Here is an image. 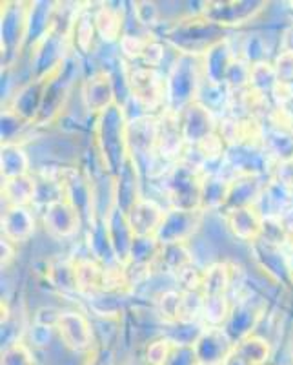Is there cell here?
Returning <instances> with one entry per match:
<instances>
[{
  "mask_svg": "<svg viewBox=\"0 0 293 365\" xmlns=\"http://www.w3.org/2000/svg\"><path fill=\"white\" fill-rule=\"evenodd\" d=\"M68 41L70 37L51 29L50 34L31 48V79L48 81L63 68L68 58Z\"/></svg>",
  "mask_w": 293,
  "mask_h": 365,
  "instance_id": "cell-7",
  "label": "cell"
},
{
  "mask_svg": "<svg viewBox=\"0 0 293 365\" xmlns=\"http://www.w3.org/2000/svg\"><path fill=\"white\" fill-rule=\"evenodd\" d=\"M204 331L206 325L201 322H174V324H162L161 336L168 338L175 347H195Z\"/></svg>",
  "mask_w": 293,
  "mask_h": 365,
  "instance_id": "cell-38",
  "label": "cell"
},
{
  "mask_svg": "<svg viewBox=\"0 0 293 365\" xmlns=\"http://www.w3.org/2000/svg\"><path fill=\"white\" fill-rule=\"evenodd\" d=\"M28 126V123L21 119L17 113L6 108L2 112V143H17L15 137Z\"/></svg>",
  "mask_w": 293,
  "mask_h": 365,
  "instance_id": "cell-48",
  "label": "cell"
},
{
  "mask_svg": "<svg viewBox=\"0 0 293 365\" xmlns=\"http://www.w3.org/2000/svg\"><path fill=\"white\" fill-rule=\"evenodd\" d=\"M35 232V216L29 207H8L2 214V237L13 245L26 243Z\"/></svg>",
  "mask_w": 293,
  "mask_h": 365,
  "instance_id": "cell-27",
  "label": "cell"
},
{
  "mask_svg": "<svg viewBox=\"0 0 293 365\" xmlns=\"http://www.w3.org/2000/svg\"><path fill=\"white\" fill-rule=\"evenodd\" d=\"M48 278L63 292H79L75 282V259H55L48 265Z\"/></svg>",
  "mask_w": 293,
  "mask_h": 365,
  "instance_id": "cell-44",
  "label": "cell"
},
{
  "mask_svg": "<svg viewBox=\"0 0 293 365\" xmlns=\"http://www.w3.org/2000/svg\"><path fill=\"white\" fill-rule=\"evenodd\" d=\"M175 278L181 285V291H201V287H203V269L191 263L186 269H182Z\"/></svg>",
  "mask_w": 293,
  "mask_h": 365,
  "instance_id": "cell-49",
  "label": "cell"
},
{
  "mask_svg": "<svg viewBox=\"0 0 293 365\" xmlns=\"http://www.w3.org/2000/svg\"><path fill=\"white\" fill-rule=\"evenodd\" d=\"M206 212L201 208L188 210V208H168L157 232V240L161 245L168 243H190L198 236L204 225Z\"/></svg>",
  "mask_w": 293,
  "mask_h": 365,
  "instance_id": "cell-6",
  "label": "cell"
},
{
  "mask_svg": "<svg viewBox=\"0 0 293 365\" xmlns=\"http://www.w3.org/2000/svg\"><path fill=\"white\" fill-rule=\"evenodd\" d=\"M231 307H233V302H231L228 294L204 296V307L201 322L206 327H224V324L230 318Z\"/></svg>",
  "mask_w": 293,
  "mask_h": 365,
  "instance_id": "cell-42",
  "label": "cell"
},
{
  "mask_svg": "<svg viewBox=\"0 0 293 365\" xmlns=\"http://www.w3.org/2000/svg\"><path fill=\"white\" fill-rule=\"evenodd\" d=\"M168 365H201L193 347H174Z\"/></svg>",
  "mask_w": 293,
  "mask_h": 365,
  "instance_id": "cell-52",
  "label": "cell"
},
{
  "mask_svg": "<svg viewBox=\"0 0 293 365\" xmlns=\"http://www.w3.org/2000/svg\"><path fill=\"white\" fill-rule=\"evenodd\" d=\"M235 354L248 365H268L272 358V344L259 334L244 338L235 345Z\"/></svg>",
  "mask_w": 293,
  "mask_h": 365,
  "instance_id": "cell-39",
  "label": "cell"
},
{
  "mask_svg": "<svg viewBox=\"0 0 293 365\" xmlns=\"http://www.w3.org/2000/svg\"><path fill=\"white\" fill-rule=\"evenodd\" d=\"M265 312L266 305L262 302H259V299L252 298V296L240 298L239 302L233 303L230 318H228L223 329L226 331L230 340L237 345L244 338L255 334V329L259 327Z\"/></svg>",
  "mask_w": 293,
  "mask_h": 365,
  "instance_id": "cell-11",
  "label": "cell"
},
{
  "mask_svg": "<svg viewBox=\"0 0 293 365\" xmlns=\"http://www.w3.org/2000/svg\"><path fill=\"white\" fill-rule=\"evenodd\" d=\"M141 172H139L135 163L132 161V158L124 163V166L115 175L117 208L124 212V214L141 197Z\"/></svg>",
  "mask_w": 293,
  "mask_h": 365,
  "instance_id": "cell-28",
  "label": "cell"
},
{
  "mask_svg": "<svg viewBox=\"0 0 293 365\" xmlns=\"http://www.w3.org/2000/svg\"><path fill=\"white\" fill-rule=\"evenodd\" d=\"M93 19H95L97 37L104 44H119V41L124 35V13H122V9H115L110 4H104L93 11Z\"/></svg>",
  "mask_w": 293,
  "mask_h": 365,
  "instance_id": "cell-30",
  "label": "cell"
},
{
  "mask_svg": "<svg viewBox=\"0 0 293 365\" xmlns=\"http://www.w3.org/2000/svg\"><path fill=\"white\" fill-rule=\"evenodd\" d=\"M195 103L203 104L204 108L210 110L211 113H223L230 110L231 103V90L226 84H213L204 81Z\"/></svg>",
  "mask_w": 293,
  "mask_h": 365,
  "instance_id": "cell-41",
  "label": "cell"
},
{
  "mask_svg": "<svg viewBox=\"0 0 293 365\" xmlns=\"http://www.w3.org/2000/svg\"><path fill=\"white\" fill-rule=\"evenodd\" d=\"M255 208L265 220H279L293 208V188L270 178V181H266L265 190L260 194Z\"/></svg>",
  "mask_w": 293,
  "mask_h": 365,
  "instance_id": "cell-22",
  "label": "cell"
},
{
  "mask_svg": "<svg viewBox=\"0 0 293 365\" xmlns=\"http://www.w3.org/2000/svg\"><path fill=\"white\" fill-rule=\"evenodd\" d=\"M175 345L164 336H159L148 344L144 351V364L146 365H168Z\"/></svg>",
  "mask_w": 293,
  "mask_h": 365,
  "instance_id": "cell-46",
  "label": "cell"
},
{
  "mask_svg": "<svg viewBox=\"0 0 293 365\" xmlns=\"http://www.w3.org/2000/svg\"><path fill=\"white\" fill-rule=\"evenodd\" d=\"M2 365H35L31 347L21 340L11 341L2 351Z\"/></svg>",
  "mask_w": 293,
  "mask_h": 365,
  "instance_id": "cell-47",
  "label": "cell"
},
{
  "mask_svg": "<svg viewBox=\"0 0 293 365\" xmlns=\"http://www.w3.org/2000/svg\"><path fill=\"white\" fill-rule=\"evenodd\" d=\"M46 84H48V81L44 79L26 81L22 86H18V90L15 91V96H11L9 104L6 108L11 110L13 113H17L28 125H35L38 115H41Z\"/></svg>",
  "mask_w": 293,
  "mask_h": 365,
  "instance_id": "cell-17",
  "label": "cell"
},
{
  "mask_svg": "<svg viewBox=\"0 0 293 365\" xmlns=\"http://www.w3.org/2000/svg\"><path fill=\"white\" fill-rule=\"evenodd\" d=\"M262 146L265 150L279 161H286V159H293V130L282 125L281 120L275 119V115L262 123Z\"/></svg>",
  "mask_w": 293,
  "mask_h": 365,
  "instance_id": "cell-24",
  "label": "cell"
},
{
  "mask_svg": "<svg viewBox=\"0 0 293 365\" xmlns=\"http://www.w3.org/2000/svg\"><path fill=\"white\" fill-rule=\"evenodd\" d=\"M2 35V53L6 55V66L17 58L26 44V26H28V4L26 2H6L0 19Z\"/></svg>",
  "mask_w": 293,
  "mask_h": 365,
  "instance_id": "cell-9",
  "label": "cell"
},
{
  "mask_svg": "<svg viewBox=\"0 0 293 365\" xmlns=\"http://www.w3.org/2000/svg\"><path fill=\"white\" fill-rule=\"evenodd\" d=\"M191 263H193V256L188 243H168L161 247V254L153 265V270L157 269L161 272L177 276L182 269H186Z\"/></svg>",
  "mask_w": 293,
  "mask_h": 365,
  "instance_id": "cell-35",
  "label": "cell"
},
{
  "mask_svg": "<svg viewBox=\"0 0 293 365\" xmlns=\"http://www.w3.org/2000/svg\"><path fill=\"white\" fill-rule=\"evenodd\" d=\"M55 332L57 329L53 327H46V325L41 324H31L28 329V336H29V345H33V347H48V345L53 344Z\"/></svg>",
  "mask_w": 293,
  "mask_h": 365,
  "instance_id": "cell-50",
  "label": "cell"
},
{
  "mask_svg": "<svg viewBox=\"0 0 293 365\" xmlns=\"http://www.w3.org/2000/svg\"><path fill=\"white\" fill-rule=\"evenodd\" d=\"M15 247L11 241L2 237V267H8L11 263V259L15 257Z\"/></svg>",
  "mask_w": 293,
  "mask_h": 365,
  "instance_id": "cell-54",
  "label": "cell"
},
{
  "mask_svg": "<svg viewBox=\"0 0 293 365\" xmlns=\"http://www.w3.org/2000/svg\"><path fill=\"white\" fill-rule=\"evenodd\" d=\"M223 365H248V364H246L244 360H240V358L235 354V351H233V353L226 358V361H224Z\"/></svg>",
  "mask_w": 293,
  "mask_h": 365,
  "instance_id": "cell-56",
  "label": "cell"
},
{
  "mask_svg": "<svg viewBox=\"0 0 293 365\" xmlns=\"http://www.w3.org/2000/svg\"><path fill=\"white\" fill-rule=\"evenodd\" d=\"M166 210L151 197L141 195L137 203L126 212L128 223L135 236H157Z\"/></svg>",
  "mask_w": 293,
  "mask_h": 365,
  "instance_id": "cell-20",
  "label": "cell"
},
{
  "mask_svg": "<svg viewBox=\"0 0 293 365\" xmlns=\"http://www.w3.org/2000/svg\"><path fill=\"white\" fill-rule=\"evenodd\" d=\"M179 117H181L182 135H184L186 146H197L206 137L217 133V128H219L213 113L198 103L190 104L188 108L179 113Z\"/></svg>",
  "mask_w": 293,
  "mask_h": 365,
  "instance_id": "cell-18",
  "label": "cell"
},
{
  "mask_svg": "<svg viewBox=\"0 0 293 365\" xmlns=\"http://www.w3.org/2000/svg\"><path fill=\"white\" fill-rule=\"evenodd\" d=\"M161 241L155 236H135L133 237L132 250H129L128 263L153 267L157 262L159 254H161Z\"/></svg>",
  "mask_w": 293,
  "mask_h": 365,
  "instance_id": "cell-43",
  "label": "cell"
},
{
  "mask_svg": "<svg viewBox=\"0 0 293 365\" xmlns=\"http://www.w3.org/2000/svg\"><path fill=\"white\" fill-rule=\"evenodd\" d=\"M104 265L99 263L93 256L90 257H75V282L77 291L84 294H93L100 291L102 283Z\"/></svg>",
  "mask_w": 293,
  "mask_h": 365,
  "instance_id": "cell-36",
  "label": "cell"
},
{
  "mask_svg": "<svg viewBox=\"0 0 293 365\" xmlns=\"http://www.w3.org/2000/svg\"><path fill=\"white\" fill-rule=\"evenodd\" d=\"M106 227H107V236L112 241L113 250H115V256L119 259V263H128L129 259V250H132V243L135 234L132 232V227L128 223V217L122 210L119 208H113L112 214L106 217Z\"/></svg>",
  "mask_w": 293,
  "mask_h": 365,
  "instance_id": "cell-29",
  "label": "cell"
},
{
  "mask_svg": "<svg viewBox=\"0 0 293 365\" xmlns=\"http://www.w3.org/2000/svg\"><path fill=\"white\" fill-rule=\"evenodd\" d=\"M277 86H279V79H277V71L273 63L262 61V63L252 64V71H250V90L255 96L272 99Z\"/></svg>",
  "mask_w": 293,
  "mask_h": 365,
  "instance_id": "cell-40",
  "label": "cell"
},
{
  "mask_svg": "<svg viewBox=\"0 0 293 365\" xmlns=\"http://www.w3.org/2000/svg\"><path fill=\"white\" fill-rule=\"evenodd\" d=\"M282 51L293 53V22L289 24V28L284 31V37H282Z\"/></svg>",
  "mask_w": 293,
  "mask_h": 365,
  "instance_id": "cell-55",
  "label": "cell"
},
{
  "mask_svg": "<svg viewBox=\"0 0 293 365\" xmlns=\"http://www.w3.org/2000/svg\"><path fill=\"white\" fill-rule=\"evenodd\" d=\"M159 133H157V155L162 161L177 163L186 150V141L182 135L181 117L179 113L164 112L159 113Z\"/></svg>",
  "mask_w": 293,
  "mask_h": 365,
  "instance_id": "cell-15",
  "label": "cell"
},
{
  "mask_svg": "<svg viewBox=\"0 0 293 365\" xmlns=\"http://www.w3.org/2000/svg\"><path fill=\"white\" fill-rule=\"evenodd\" d=\"M228 29L204 19L201 13L197 17L181 19L166 31V42L177 50V53L204 55L211 46L226 41Z\"/></svg>",
  "mask_w": 293,
  "mask_h": 365,
  "instance_id": "cell-3",
  "label": "cell"
},
{
  "mask_svg": "<svg viewBox=\"0 0 293 365\" xmlns=\"http://www.w3.org/2000/svg\"><path fill=\"white\" fill-rule=\"evenodd\" d=\"M128 86L129 97L139 104L144 113L164 112L166 110V75L155 68H146L137 64L128 66Z\"/></svg>",
  "mask_w": 293,
  "mask_h": 365,
  "instance_id": "cell-4",
  "label": "cell"
},
{
  "mask_svg": "<svg viewBox=\"0 0 293 365\" xmlns=\"http://www.w3.org/2000/svg\"><path fill=\"white\" fill-rule=\"evenodd\" d=\"M262 179L257 175H237L231 178L230 182V194H228V201L224 205L223 212L237 210V208H246V207H255L259 201L260 194L265 190Z\"/></svg>",
  "mask_w": 293,
  "mask_h": 365,
  "instance_id": "cell-26",
  "label": "cell"
},
{
  "mask_svg": "<svg viewBox=\"0 0 293 365\" xmlns=\"http://www.w3.org/2000/svg\"><path fill=\"white\" fill-rule=\"evenodd\" d=\"M235 58L237 53L231 48L230 38L211 46L210 50L203 55L204 81L213 84H226L228 71H230L231 64H233Z\"/></svg>",
  "mask_w": 293,
  "mask_h": 365,
  "instance_id": "cell-25",
  "label": "cell"
},
{
  "mask_svg": "<svg viewBox=\"0 0 293 365\" xmlns=\"http://www.w3.org/2000/svg\"><path fill=\"white\" fill-rule=\"evenodd\" d=\"M55 2L37 0L28 4V26H26V44L33 48L38 41L46 37L53 29L55 15H57Z\"/></svg>",
  "mask_w": 293,
  "mask_h": 365,
  "instance_id": "cell-23",
  "label": "cell"
},
{
  "mask_svg": "<svg viewBox=\"0 0 293 365\" xmlns=\"http://www.w3.org/2000/svg\"><path fill=\"white\" fill-rule=\"evenodd\" d=\"M265 9L266 2H252V0H244V2H203L201 15L213 24L230 29L233 26L248 24Z\"/></svg>",
  "mask_w": 293,
  "mask_h": 365,
  "instance_id": "cell-10",
  "label": "cell"
},
{
  "mask_svg": "<svg viewBox=\"0 0 293 365\" xmlns=\"http://www.w3.org/2000/svg\"><path fill=\"white\" fill-rule=\"evenodd\" d=\"M193 349L201 365H223L233 353L235 344L230 340L223 327H206Z\"/></svg>",
  "mask_w": 293,
  "mask_h": 365,
  "instance_id": "cell-19",
  "label": "cell"
},
{
  "mask_svg": "<svg viewBox=\"0 0 293 365\" xmlns=\"http://www.w3.org/2000/svg\"><path fill=\"white\" fill-rule=\"evenodd\" d=\"M273 66H275L279 84H284V86L293 84V53L281 51V53L277 55Z\"/></svg>",
  "mask_w": 293,
  "mask_h": 365,
  "instance_id": "cell-51",
  "label": "cell"
},
{
  "mask_svg": "<svg viewBox=\"0 0 293 365\" xmlns=\"http://www.w3.org/2000/svg\"><path fill=\"white\" fill-rule=\"evenodd\" d=\"M181 303H182V291L179 289H169L162 291L157 296V316L162 319V324H174L179 322L181 316Z\"/></svg>",
  "mask_w": 293,
  "mask_h": 365,
  "instance_id": "cell-45",
  "label": "cell"
},
{
  "mask_svg": "<svg viewBox=\"0 0 293 365\" xmlns=\"http://www.w3.org/2000/svg\"><path fill=\"white\" fill-rule=\"evenodd\" d=\"M60 314H63V311H58V309H55V307H41L37 312H35L33 322L35 324L46 325V327L57 329Z\"/></svg>",
  "mask_w": 293,
  "mask_h": 365,
  "instance_id": "cell-53",
  "label": "cell"
},
{
  "mask_svg": "<svg viewBox=\"0 0 293 365\" xmlns=\"http://www.w3.org/2000/svg\"><path fill=\"white\" fill-rule=\"evenodd\" d=\"M0 166H2V178L15 179L29 175L31 170V161H29L28 152L21 143H2V152H0Z\"/></svg>",
  "mask_w": 293,
  "mask_h": 365,
  "instance_id": "cell-32",
  "label": "cell"
},
{
  "mask_svg": "<svg viewBox=\"0 0 293 365\" xmlns=\"http://www.w3.org/2000/svg\"><path fill=\"white\" fill-rule=\"evenodd\" d=\"M42 223L46 230L55 237L66 240L77 234V230L82 225V217L77 212V208L64 197L55 203L48 205L42 212Z\"/></svg>",
  "mask_w": 293,
  "mask_h": 365,
  "instance_id": "cell-16",
  "label": "cell"
},
{
  "mask_svg": "<svg viewBox=\"0 0 293 365\" xmlns=\"http://www.w3.org/2000/svg\"><path fill=\"white\" fill-rule=\"evenodd\" d=\"M292 358H293V338H292Z\"/></svg>",
  "mask_w": 293,
  "mask_h": 365,
  "instance_id": "cell-57",
  "label": "cell"
},
{
  "mask_svg": "<svg viewBox=\"0 0 293 365\" xmlns=\"http://www.w3.org/2000/svg\"><path fill=\"white\" fill-rule=\"evenodd\" d=\"M57 334L64 345L75 353H91L95 341V329L82 312L63 311L57 324Z\"/></svg>",
  "mask_w": 293,
  "mask_h": 365,
  "instance_id": "cell-13",
  "label": "cell"
},
{
  "mask_svg": "<svg viewBox=\"0 0 293 365\" xmlns=\"http://www.w3.org/2000/svg\"><path fill=\"white\" fill-rule=\"evenodd\" d=\"M128 115L120 104H113L106 112L97 115L95 130H93V148L102 163L104 170L117 175L124 163L129 159L128 139Z\"/></svg>",
  "mask_w": 293,
  "mask_h": 365,
  "instance_id": "cell-1",
  "label": "cell"
},
{
  "mask_svg": "<svg viewBox=\"0 0 293 365\" xmlns=\"http://www.w3.org/2000/svg\"><path fill=\"white\" fill-rule=\"evenodd\" d=\"M252 252L259 269L275 285L293 287V259L286 256L282 247L270 245L266 241L259 240L252 243Z\"/></svg>",
  "mask_w": 293,
  "mask_h": 365,
  "instance_id": "cell-12",
  "label": "cell"
},
{
  "mask_svg": "<svg viewBox=\"0 0 293 365\" xmlns=\"http://www.w3.org/2000/svg\"><path fill=\"white\" fill-rule=\"evenodd\" d=\"M201 182H203L201 170L181 161L171 165L169 172L164 175V192L171 208H188V210L201 208Z\"/></svg>",
  "mask_w": 293,
  "mask_h": 365,
  "instance_id": "cell-5",
  "label": "cell"
},
{
  "mask_svg": "<svg viewBox=\"0 0 293 365\" xmlns=\"http://www.w3.org/2000/svg\"><path fill=\"white\" fill-rule=\"evenodd\" d=\"M37 194V178L24 175V178L6 179L2 185V197L8 207H29L33 205Z\"/></svg>",
  "mask_w": 293,
  "mask_h": 365,
  "instance_id": "cell-34",
  "label": "cell"
},
{
  "mask_svg": "<svg viewBox=\"0 0 293 365\" xmlns=\"http://www.w3.org/2000/svg\"><path fill=\"white\" fill-rule=\"evenodd\" d=\"M231 179L223 174H203L201 182V208L204 212H223L230 194Z\"/></svg>",
  "mask_w": 293,
  "mask_h": 365,
  "instance_id": "cell-31",
  "label": "cell"
},
{
  "mask_svg": "<svg viewBox=\"0 0 293 365\" xmlns=\"http://www.w3.org/2000/svg\"><path fill=\"white\" fill-rule=\"evenodd\" d=\"M204 83L203 55L177 53L166 75V110L181 113L197 101Z\"/></svg>",
  "mask_w": 293,
  "mask_h": 365,
  "instance_id": "cell-2",
  "label": "cell"
},
{
  "mask_svg": "<svg viewBox=\"0 0 293 365\" xmlns=\"http://www.w3.org/2000/svg\"><path fill=\"white\" fill-rule=\"evenodd\" d=\"M80 101L86 113H93V115H100L110 106L117 104V91L112 75L107 71L97 70L95 73L86 77L80 88Z\"/></svg>",
  "mask_w": 293,
  "mask_h": 365,
  "instance_id": "cell-14",
  "label": "cell"
},
{
  "mask_svg": "<svg viewBox=\"0 0 293 365\" xmlns=\"http://www.w3.org/2000/svg\"><path fill=\"white\" fill-rule=\"evenodd\" d=\"M270 159L272 155L266 152L262 143H240V145L228 146L223 165L233 172V178L237 175L262 178L268 170H272L273 174V168H270Z\"/></svg>",
  "mask_w": 293,
  "mask_h": 365,
  "instance_id": "cell-8",
  "label": "cell"
},
{
  "mask_svg": "<svg viewBox=\"0 0 293 365\" xmlns=\"http://www.w3.org/2000/svg\"><path fill=\"white\" fill-rule=\"evenodd\" d=\"M233 282V267L228 262H215L203 269V291L204 296H224L230 292Z\"/></svg>",
  "mask_w": 293,
  "mask_h": 365,
  "instance_id": "cell-33",
  "label": "cell"
},
{
  "mask_svg": "<svg viewBox=\"0 0 293 365\" xmlns=\"http://www.w3.org/2000/svg\"><path fill=\"white\" fill-rule=\"evenodd\" d=\"M97 37L95 19H93V11L90 9H80L77 19L71 28L70 38L73 41L75 51L79 55H90L93 51V42Z\"/></svg>",
  "mask_w": 293,
  "mask_h": 365,
  "instance_id": "cell-37",
  "label": "cell"
},
{
  "mask_svg": "<svg viewBox=\"0 0 293 365\" xmlns=\"http://www.w3.org/2000/svg\"><path fill=\"white\" fill-rule=\"evenodd\" d=\"M224 225L233 240L252 245L260 240L265 217L260 216V212L255 207L237 208L224 214Z\"/></svg>",
  "mask_w": 293,
  "mask_h": 365,
  "instance_id": "cell-21",
  "label": "cell"
}]
</instances>
